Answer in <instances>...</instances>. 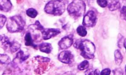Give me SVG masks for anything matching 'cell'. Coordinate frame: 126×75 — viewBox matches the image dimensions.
<instances>
[{
    "label": "cell",
    "mask_w": 126,
    "mask_h": 75,
    "mask_svg": "<svg viewBox=\"0 0 126 75\" xmlns=\"http://www.w3.org/2000/svg\"><path fill=\"white\" fill-rule=\"evenodd\" d=\"M118 37H119V39L118 40V46L120 48H122L123 45L124 43L125 39L123 36L120 34H119Z\"/></svg>",
    "instance_id": "cell-20"
},
{
    "label": "cell",
    "mask_w": 126,
    "mask_h": 75,
    "mask_svg": "<svg viewBox=\"0 0 126 75\" xmlns=\"http://www.w3.org/2000/svg\"><path fill=\"white\" fill-rule=\"evenodd\" d=\"M11 60L7 55L0 54V65H8L10 63Z\"/></svg>",
    "instance_id": "cell-16"
},
{
    "label": "cell",
    "mask_w": 126,
    "mask_h": 75,
    "mask_svg": "<svg viewBox=\"0 0 126 75\" xmlns=\"http://www.w3.org/2000/svg\"><path fill=\"white\" fill-rule=\"evenodd\" d=\"M29 56L30 55H26L24 51L20 50L16 54L15 59H17L20 63H22L29 58Z\"/></svg>",
    "instance_id": "cell-13"
},
{
    "label": "cell",
    "mask_w": 126,
    "mask_h": 75,
    "mask_svg": "<svg viewBox=\"0 0 126 75\" xmlns=\"http://www.w3.org/2000/svg\"><path fill=\"white\" fill-rule=\"evenodd\" d=\"M44 40H48L60 34L61 31L59 29L44 28L40 31Z\"/></svg>",
    "instance_id": "cell-8"
},
{
    "label": "cell",
    "mask_w": 126,
    "mask_h": 75,
    "mask_svg": "<svg viewBox=\"0 0 126 75\" xmlns=\"http://www.w3.org/2000/svg\"><path fill=\"white\" fill-rule=\"evenodd\" d=\"M75 48L81 51L80 55L86 59H93L94 57L95 47L90 40H78L74 45Z\"/></svg>",
    "instance_id": "cell-1"
},
{
    "label": "cell",
    "mask_w": 126,
    "mask_h": 75,
    "mask_svg": "<svg viewBox=\"0 0 126 75\" xmlns=\"http://www.w3.org/2000/svg\"><path fill=\"white\" fill-rule=\"evenodd\" d=\"M74 43L72 35L63 37L58 43V45L62 50H66L72 46Z\"/></svg>",
    "instance_id": "cell-9"
},
{
    "label": "cell",
    "mask_w": 126,
    "mask_h": 75,
    "mask_svg": "<svg viewBox=\"0 0 126 75\" xmlns=\"http://www.w3.org/2000/svg\"><path fill=\"white\" fill-rule=\"evenodd\" d=\"M16 0L17 3H21L24 1V0Z\"/></svg>",
    "instance_id": "cell-27"
},
{
    "label": "cell",
    "mask_w": 126,
    "mask_h": 75,
    "mask_svg": "<svg viewBox=\"0 0 126 75\" xmlns=\"http://www.w3.org/2000/svg\"><path fill=\"white\" fill-rule=\"evenodd\" d=\"M108 8L110 11H114L120 9L121 4L117 0H113L107 5Z\"/></svg>",
    "instance_id": "cell-14"
},
{
    "label": "cell",
    "mask_w": 126,
    "mask_h": 75,
    "mask_svg": "<svg viewBox=\"0 0 126 75\" xmlns=\"http://www.w3.org/2000/svg\"><path fill=\"white\" fill-rule=\"evenodd\" d=\"M26 14L31 18H35L38 15V12L35 9L30 8L26 11Z\"/></svg>",
    "instance_id": "cell-18"
},
{
    "label": "cell",
    "mask_w": 126,
    "mask_h": 75,
    "mask_svg": "<svg viewBox=\"0 0 126 75\" xmlns=\"http://www.w3.org/2000/svg\"><path fill=\"white\" fill-rule=\"evenodd\" d=\"M12 7L10 0H0V11L8 12L11 10Z\"/></svg>",
    "instance_id": "cell-10"
},
{
    "label": "cell",
    "mask_w": 126,
    "mask_h": 75,
    "mask_svg": "<svg viewBox=\"0 0 126 75\" xmlns=\"http://www.w3.org/2000/svg\"><path fill=\"white\" fill-rule=\"evenodd\" d=\"M97 21V17L94 11L89 10L83 18L82 25L85 27H93Z\"/></svg>",
    "instance_id": "cell-6"
},
{
    "label": "cell",
    "mask_w": 126,
    "mask_h": 75,
    "mask_svg": "<svg viewBox=\"0 0 126 75\" xmlns=\"http://www.w3.org/2000/svg\"><path fill=\"white\" fill-rule=\"evenodd\" d=\"M97 3L100 7L105 8L107 6L108 1L107 0H97Z\"/></svg>",
    "instance_id": "cell-24"
},
{
    "label": "cell",
    "mask_w": 126,
    "mask_h": 75,
    "mask_svg": "<svg viewBox=\"0 0 126 75\" xmlns=\"http://www.w3.org/2000/svg\"><path fill=\"white\" fill-rule=\"evenodd\" d=\"M6 21L7 18L6 16L3 14H0V30L3 27Z\"/></svg>",
    "instance_id": "cell-22"
},
{
    "label": "cell",
    "mask_w": 126,
    "mask_h": 75,
    "mask_svg": "<svg viewBox=\"0 0 126 75\" xmlns=\"http://www.w3.org/2000/svg\"><path fill=\"white\" fill-rule=\"evenodd\" d=\"M121 17L122 19L126 20V6H124L121 11Z\"/></svg>",
    "instance_id": "cell-25"
},
{
    "label": "cell",
    "mask_w": 126,
    "mask_h": 75,
    "mask_svg": "<svg viewBox=\"0 0 126 75\" xmlns=\"http://www.w3.org/2000/svg\"><path fill=\"white\" fill-rule=\"evenodd\" d=\"M58 1H62L63 0H57Z\"/></svg>",
    "instance_id": "cell-28"
},
{
    "label": "cell",
    "mask_w": 126,
    "mask_h": 75,
    "mask_svg": "<svg viewBox=\"0 0 126 75\" xmlns=\"http://www.w3.org/2000/svg\"><path fill=\"white\" fill-rule=\"evenodd\" d=\"M85 75H97L100 74V71L97 69H89L86 71L85 72Z\"/></svg>",
    "instance_id": "cell-21"
},
{
    "label": "cell",
    "mask_w": 126,
    "mask_h": 75,
    "mask_svg": "<svg viewBox=\"0 0 126 75\" xmlns=\"http://www.w3.org/2000/svg\"><path fill=\"white\" fill-rule=\"evenodd\" d=\"M0 42L4 50L12 53L18 51L21 47V44L17 41L11 40L5 34L0 35Z\"/></svg>",
    "instance_id": "cell-5"
},
{
    "label": "cell",
    "mask_w": 126,
    "mask_h": 75,
    "mask_svg": "<svg viewBox=\"0 0 126 75\" xmlns=\"http://www.w3.org/2000/svg\"><path fill=\"white\" fill-rule=\"evenodd\" d=\"M77 32L81 37H85L87 34V31L85 27L79 26L77 29Z\"/></svg>",
    "instance_id": "cell-17"
},
{
    "label": "cell",
    "mask_w": 126,
    "mask_h": 75,
    "mask_svg": "<svg viewBox=\"0 0 126 75\" xmlns=\"http://www.w3.org/2000/svg\"><path fill=\"white\" fill-rule=\"evenodd\" d=\"M58 60L63 63L70 64L74 60V55L71 51H62L58 55Z\"/></svg>",
    "instance_id": "cell-7"
},
{
    "label": "cell",
    "mask_w": 126,
    "mask_h": 75,
    "mask_svg": "<svg viewBox=\"0 0 126 75\" xmlns=\"http://www.w3.org/2000/svg\"><path fill=\"white\" fill-rule=\"evenodd\" d=\"M26 22L24 18L20 15L9 17L6 24V29L9 32H21L24 30Z\"/></svg>",
    "instance_id": "cell-2"
},
{
    "label": "cell",
    "mask_w": 126,
    "mask_h": 75,
    "mask_svg": "<svg viewBox=\"0 0 126 75\" xmlns=\"http://www.w3.org/2000/svg\"><path fill=\"white\" fill-rule=\"evenodd\" d=\"M24 43L27 46H31L34 48H37V45L34 43V40L30 32L27 33L25 34L24 37Z\"/></svg>",
    "instance_id": "cell-11"
},
{
    "label": "cell",
    "mask_w": 126,
    "mask_h": 75,
    "mask_svg": "<svg viewBox=\"0 0 126 75\" xmlns=\"http://www.w3.org/2000/svg\"><path fill=\"white\" fill-rule=\"evenodd\" d=\"M115 61L116 65L119 66L121 65L123 59V56L122 53L119 50H116L114 52Z\"/></svg>",
    "instance_id": "cell-15"
},
{
    "label": "cell",
    "mask_w": 126,
    "mask_h": 75,
    "mask_svg": "<svg viewBox=\"0 0 126 75\" xmlns=\"http://www.w3.org/2000/svg\"><path fill=\"white\" fill-rule=\"evenodd\" d=\"M69 15L75 19L81 17L85 14L86 4L83 0H74L67 8Z\"/></svg>",
    "instance_id": "cell-3"
},
{
    "label": "cell",
    "mask_w": 126,
    "mask_h": 75,
    "mask_svg": "<svg viewBox=\"0 0 126 75\" xmlns=\"http://www.w3.org/2000/svg\"><path fill=\"white\" fill-rule=\"evenodd\" d=\"M89 66V62L87 60H85L81 62L78 65V68L80 71H83L87 69Z\"/></svg>",
    "instance_id": "cell-19"
},
{
    "label": "cell",
    "mask_w": 126,
    "mask_h": 75,
    "mask_svg": "<svg viewBox=\"0 0 126 75\" xmlns=\"http://www.w3.org/2000/svg\"><path fill=\"white\" fill-rule=\"evenodd\" d=\"M35 58H36L37 61L41 62H47L50 61V58H46V57H42L40 56H37V57H35Z\"/></svg>",
    "instance_id": "cell-23"
},
{
    "label": "cell",
    "mask_w": 126,
    "mask_h": 75,
    "mask_svg": "<svg viewBox=\"0 0 126 75\" xmlns=\"http://www.w3.org/2000/svg\"><path fill=\"white\" fill-rule=\"evenodd\" d=\"M111 73V71L109 68H106L103 70L100 73L101 75H109Z\"/></svg>",
    "instance_id": "cell-26"
},
{
    "label": "cell",
    "mask_w": 126,
    "mask_h": 75,
    "mask_svg": "<svg viewBox=\"0 0 126 75\" xmlns=\"http://www.w3.org/2000/svg\"><path fill=\"white\" fill-rule=\"evenodd\" d=\"M39 48L41 52L46 54L50 53L53 50L51 44L47 43H43L40 44L39 45Z\"/></svg>",
    "instance_id": "cell-12"
},
{
    "label": "cell",
    "mask_w": 126,
    "mask_h": 75,
    "mask_svg": "<svg viewBox=\"0 0 126 75\" xmlns=\"http://www.w3.org/2000/svg\"><path fill=\"white\" fill-rule=\"evenodd\" d=\"M66 9L65 5L62 1L53 0L48 2L45 6V12L55 16H61Z\"/></svg>",
    "instance_id": "cell-4"
}]
</instances>
